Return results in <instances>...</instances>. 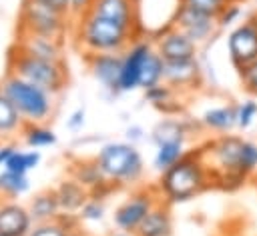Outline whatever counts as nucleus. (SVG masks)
I'll list each match as a JSON object with an SVG mask.
<instances>
[{"instance_id":"f257e3e1","label":"nucleus","mask_w":257,"mask_h":236,"mask_svg":"<svg viewBox=\"0 0 257 236\" xmlns=\"http://www.w3.org/2000/svg\"><path fill=\"white\" fill-rule=\"evenodd\" d=\"M201 158L211 174L213 186L235 190L257 172V142L237 136L219 134L199 148Z\"/></svg>"},{"instance_id":"f03ea898","label":"nucleus","mask_w":257,"mask_h":236,"mask_svg":"<svg viewBox=\"0 0 257 236\" xmlns=\"http://www.w3.org/2000/svg\"><path fill=\"white\" fill-rule=\"evenodd\" d=\"M211 186H213L211 174L201 158V152L195 150V152H187L177 164L161 172L155 188L163 202L179 204L199 196Z\"/></svg>"},{"instance_id":"7ed1b4c3","label":"nucleus","mask_w":257,"mask_h":236,"mask_svg":"<svg viewBox=\"0 0 257 236\" xmlns=\"http://www.w3.org/2000/svg\"><path fill=\"white\" fill-rule=\"evenodd\" d=\"M141 34L137 30L124 28L112 20L84 12L76 18L74 38L78 48L88 54H122Z\"/></svg>"},{"instance_id":"20e7f679","label":"nucleus","mask_w":257,"mask_h":236,"mask_svg":"<svg viewBox=\"0 0 257 236\" xmlns=\"http://www.w3.org/2000/svg\"><path fill=\"white\" fill-rule=\"evenodd\" d=\"M0 90L14 104L26 124H44V120H48V116L52 114L54 94L16 74H8L2 80Z\"/></svg>"},{"instance_id":"39448f33","label":"nucleus","mask_w":257,"mask_h":236,"mask_svg":"<svg viewBox=\"0 0 257 236\" xmlns=\"http://www.w3.org/2000/svg\"><path fill=\"white\" fill-rule=\"evenodd\" d=\"M104 178L118 184H135L145 174V162L139 148L131 142H106L94 156Z\"/></svg>"},{"instance_id":"423d86ee","label":"nucleus","mask_w":257,"mask_h":236,"mask_svg":"<svg viewBox=\"0 0 257 236\" xmlns=\"http://www.w3.org/2000/svg\"><path fill=\"white\" fill-rule=\"evenodd\" d=\"M10 74H16L44 90H48L50 94H56L64 88L66 82V72L62 62H52V60H44V58H36L30 56L18 48H14L10 52Z\"/></svg>"},{"instance_id":"0eeeda50","label":"nucleus","mask_w":257,"mask_h":236,"mask_svg":"<svg viewBox=\"0 0 257 236\" xmlns=\"http://www.w3.org/2000/svg\"><path fill=\"white\" fill-rule=\"evenodd\" d=\"M68 16L70 14L54 10L48 4H42L36 0H24L22 10H20V32L40 34V36H50V38L60 40L66 28Z\"/></svg>"},{"instance_id":"6e6552de","label":"nucleus","mask_w":257,"mask_h":236,"mask_svg":"<svg viewBox=\"0 0 257 236\" xmlns=\"http://www.w3.org/2000/svg\"><path fill=\"white\" fill-rule=\"evenodd\" d=\"M161 202V196L155 186L149 188H139L133 190L114 210L112 214V224L116 230L124 232H137L141 222L149 216V212Z\"/></svg>"},{"instance_id":"1a4fd4ad","label":"nucleus","mask_w":257,"mask_h":236,"mask_svg":"<svg viewBox=\"0 0 257 236\" xmlns=\"http://www.w3.org/2000/svg\"><path fill=\"white\" fill-rule=\"evenodd\" d=\"M227 54L235 70L257 60V12L233 26L227 34Z\"/></svg>"},{"instance_id":"9d476101","label":"nucleus","mask_w":257,"mask_h":236,"mask_svg":"<svg viewBox=\"0 0 257 236\" xmlns=\"http://www.w3.org/2000/svg\"><path fill=\"white\" fill-rule=\"evenodd\" d=\"M171 26L179 28L181 32H185L195 44L209 42L215 36V32L219 30V24H217V18L215 16L205 14V12H199V10L189 8V6H183V4H179L175 8Z\"/></svg>"},{"instance_id":"9b49d317","label":"nucleus","mask_w":257,"mask_h":236,"mask_svg":"<svg viewBox=\"0 0 257 236\" xmlns=\"http://www.w3.org/2000/svg\"><path fill=\"white\" fill-rule=\"evenodd\" d=\"M153 44L165 62L193 60L199 54V44H195L185 32L175 26H165Z\"/></svg>"},{"instance_id":"f8f14e48","label":"nucleus","mask_w":257,"mask_h":236,"mask_svg":"<svg viewBox=\"0 0 257 236\" xmlns=\"http://www.w3.org/2000/svg\"><path fill=\"white\" fill-rule=\"evenodd\" d=\"M155 50V44L143 36H139L124 52H122V70L118 80V92H131L139 88V78L145 60Z\"/></svg>"},{"instance_id":"ddd939ff","label":"nucleus","mask_w":257,"mask_h":236,"mask_svg":"<svg viewBox=\"0 0 257 236\" xmlns=\"http://www.w3.org/2000/svg\"><path fill=\"white\" fill-rule=\"evenodd\" d=\"M90 14L112 20L124 28L137 30L141 34L139 28V0H92Z\"/></svg>"},{"instance_id":"4468645a","label":"nucleus","mask_w":257,"mask_h":236,"mask_svg":"<svg viewBox=\"0 0 257 236\" xmlns=\"http://www.w3.org/2000/svg\"><path fill=\"white\" fill-rule=\"evenodd\" d=\"M203 80V68L197 58L193 60H179V62H165V84L173 90H195Z\"/></svg>"},{"instance_id":"2eb2a0df","label":"nucleus","mask_w":257,"mask_h":236,"mask_svg":"<svg viewBox=\"0 0 257 236\" xmlns=\"http://www.w3.org/2000/svg\"><path fill=\"white\" fill-rule=\"evenodd\" d=\"M92 76L110 92H118L122 54H88L84 56Z\"/></svg>"},{"instance_id":"dca6fc26","label":"nucleus","mask_w":257,"mask_h":236,"mask_svg":"<svg viewBox=\"0 0 257 236\" xmlns=\"http://www.w3.org/2000/svg\"><path fill=\"white\" fill-rule=\"evenodd\" d=\"M32 216L26 206L18 202H0V234L28 236L32 230Z\"/></svg>"},{"instance_id":"f3484780","label":"nucleus","mask_w":257,"mask_h":236,"mask_svg":"<svg viewBox=\"0 0 257 236\" xmlns=\"http://www.w3.org/2000/svg\"><path fill=\"white\" fill-rule=\"evenodd\" d=\"M14 48H18V50H22V52H26L30 56H36V58H44V60H52V62H62L60 40L58 38L20 32V38L16 40Z\"/></svg>"},{"instance_id":"a211bd4d","label":"nucleus","mask_w":257,"mask_h":236,"mask_svg":"<svg viewBox=\"0 0 257 236\" xmlns=\"http://www.w3.org/2000/svg\"><path fill=\"white\" fill-rule=\"evenodd\" d=\"M201 126L215 134H229L237 128V104H221L201 114Z\"/></svg>"},{"instance_id":"6ab92c4d","label":"nucleus","mask_w":257,"mask_h":236,"mask_svg":"<svg viewBox=\"0 0 257 236\" xmlns=\"http://www.w3.org/2000/svg\"><path fill=\"white\" fill-rule=\"evenodd\" d=\"M137 236H171L173 234V216L167 202H159L149 216L141 222V226L135 232Z\"/></svg>"},{"instance_id":"aec40b11","label":"nucleus","mask_w":257,"mask_h":236,"mask_svg":"<svg viewBox=\"0 0 257 236\" xmlns=\"http://www.w3.org/2000/svg\"><path fill=\"white\" fill-rule=\"evenodd\" d=\"M56 198H58V204H60V212H66V214H78V210L84 206V202L90 198V192L88 188H84L78 180L74 178H68V180H62L56 188Z\"/></svg>"},{"instance_id":"412c9836","label":"nucleus","mask_w":257,"mask_h":236,"mask_svg":"<svg viewBox=\"0 0 257 236\" xmlns=\"http://www.w3.org/2000/svg\"><path fill=\"white\" fill-rule=\"evenodd\" d=\"M32 220L34 222H52L60 216V204H58V198H56V190H44V192H38L30 204L26 206Z\"/></svg>"},{"instance_id":"4be33fe9","label":"nucleus","mask_w":257,"mask_h":236,"mask_svg":"<svg viewBox=\"0 0 257 236\" xmlns=\"http://www.w3.org/2000/svg\"><path fill=\"white\" fill-rule=\"evenodd\" d=\"M187 140H181V138H173V140H163L157 146L155 150V158H153V168L161 174L165 170H169L173 164H177L189 150L185 146Z\"/></svg>"},{"instance_id":"5701e85b","label":"nucleus","mask_w":257,"mask_h":236,"mask_svg":"<svg viewBox=\"0 0 257 236\" xmlns=\"http://www.w3.org/2000/svg\"><path fill=\"white\" fill-rule=\"evenodd\" d=\"M24 118L20 116V112L14 108V104L6 98V94L0 90V140L14 136L16 132H20L24 128Z\"/></svg>"},{"instance_id":"b1692460","label":"nucleus","mask_w":257,"mask_h":236,"mask_svg":"<svg viewBox=\"0 0 257 236\" xmlns=\"http://www.w3.org/2000/svg\"><path fill=\"white\" fill-rule=\"evenodd\" d=\"M163 80H165V60L161 58V54L157 50H153L151 56L143 64L141 78H139V88L149 90V88L161 84Z\"/></svg>"},{"instance_id":"393cba45","label":"nucleus","mask_w":257,"mask_h":236,"mask_svg":"<svg viewBox=\"0 0 257 236\" xmlns=\"http://www.w3.org/2000/svg\"><path fill=\"white\" fill-rule=\"evenodd\" d=\"M72 178L78 180L84 188H88V192L94 190L96 186H100V184L106 180L94 158H92V160H84V162L74 164V166H72Z\"/></svg>"},{"instance_id":"a878e982","label":"nucleus","mask_w":257,"mask_h":236,"mask_svg":"<svg viewBox=\"0 0 257 236\" xmlns=\"http://www.w3.org/2000/svg\"><path fill=\"white\" fill-rule=\"evenodd\" d=\"M22 136L28 148L36 150V148H46V146H54L56 144V134L52 128H46L44 124H24L22 128Z\"/></svg>"},{"instance_id":"bb28decb","label":"nucleus","mask_w":257,"mask_h":236,"mask_svg":"<svg viewBox=\"0 0 257 236\" xmlns=\"http://www.w3.org/2000/svg\"><path fill=\"white\" fill-rule=\"evenodd\" d=\"M40 164V152L38 150H18L10 156V160L6 162L4 170L8 172H16V174H28L30 170H34Z\"/></svg>"},{"instance_id":"cd10ccee","label":"nucleus","mask_w":257,"mask_h":236,"mask_svg":"<svg viewBox=\"0 0 257 236\" xmlns=\"http://www.w3.org/2000/svg\"><path fill=\"white\" fill-rule=\"evenodd\" d=\"M28 188H30V182H28L26 174H16V172H8V170L0 172V194L14 198V196L24 194Z\"/></svg>"},{"instance_id":"c85d7f7f","label":"nucleus","mask_w":257,"mask_h":236,"mask_svg":"<svg viewBox=\"0 0 257 236\" xmlns=\"http://www.w3.org/2000/svg\"><path fill=\"white\" fill-rule=\"evenodd\" d=\"M257 120V102L253 98H247L237 104V128L239 130H249L253 122Z\"/></svg>"},{"instance_id":"c756f323","label":"nucleus","mask_w":257,"mask_h":236,"mask_svg":"<svg viewBox=\"0 0 257 236\" xmlns=\"http://www.w3.org/2000/svg\"><path fill=\"white\" fill-rule=\"evenodd\" d=\"M241 16H243V6L241 2H227L223 6V10L217 14V24L219 28H227V26H237L241 22Z\"/></svg>"},{"instance_id":"7c9ffc66","label":"nucleus","mask_w":257,"mask_h":236,"mask_svg":"<svg viewBox=\"0 0 257 236\" xmlns=\"http://www.w3.org/2000/svg\"><path fill=\"white\" fill-rule=\"evenodd\" d=\"M175 94H177V90H173V88H171L169 84H165V82H161V84H157V86L145 90V98H147L155 108H159V106L171 102V100L175 98Z\"/></svg>"},{"instance_id":"2f4dec72","label":"nucleus","mask_w":257,"mask_h":236,"mask_svg":"<svg viewBox=\"0 0 257 236\" xmlns=\"http://www.w3.org/2000/svg\"><path fill=\"white\" fill-rule=\"evenodd\" d=\"M104 212H106L104 202L90 196V198L84 202V206L78 210V218L84 220V222H98V220L104 218Z\"/></svg>"},{"instance_id":"473e14b6","label":"nucleus","mask_w":257,"mask_h":236,"mask_svg":"<svg viewBox=\"0 0 257 236\" xmlns=\"http://www.w3.org/2000/svg\"><path fill=\"white\" fill-rule=\"evenodd\" d=\"M239 74V82H241V88L251 94V96H257V60H253L251 64L243 66L241 70H237Z\"/></svg>"},{"instance_id":"72a5a7b5","label":"nucleus","mask_w":257,"mask_h":236,"mask_svg":"<svg viewBox=\"0 0 257 236\" xmlns=\"http://www.w3.org/2000/svg\"><path fill=\"white\" fill-rule=\"evenodd\" d=\"M179 4L183 6H189V8H195L199 12H205V14H211L217 18V14L223 10L225 2L223 0H179Z\"/></svg>"},{"instance_id":"f704fd0d","label":"nucleus","mask_w":257,"mask_h":236,"mask_svg":"<svg viewBox=\"0 0 257 236\" xmlns=\"http://www.w3.org/2000/svg\"><path fill=\"white\" fill-rule=\"evenodd\" d=\"M28 236H68V230H64L56 220L52 222H40L36 224Z\"/></svg>"},{"instance_id":"c9c22d12","label":"nucleus","mask_w":257,"mask_h":236,"mask_svg":"<svg viewBox=\"0 0 257 236\" xmlns=\"http://www.w3.org/2000/svg\"><path fill=\"white\" fill-rule=\"evenodd\" d=\"M84 116H86L84 108H76V110H74V112L68 116L66 126H68L70 130H80V128L84 126Z\"/></svg>"},{"instance_id":"e433bc0d","label":"nucleus","mask_w":257,"mask_h":236,"mask_svg":"<svg viewBox=\"0 0 257 236\" xmlns=\"http://www.w3.org/2000/svg\"><path fill=\"white\" fill-rule=\"evenodd\" d=\"M92 0H70V16L72 18H78L82 16L84 12H88Z\"/></svg>"},{"instance_id":"4c0bfd02","label":"nucleus","mask_w":257,"mask_h":236,"mask_svg":"<svg viewBox=\"0 0 257 236\" xmlns=\"http://www.w3.org/2000/svg\"><path fill=\"white\" fill-rule=\"evenodd\" d=\"M143 138H145V130H143L139 124H133V126L126 128V142H131V144L137 146Z\"/></svg>"},{"instance_id":"58836bf2","label":"nucleus","mask_w":257,"mask_h":236,"mask_svg":"<svg viewBox=\"0 0 257 236\" xmlns=\"http://www.w3.org/2000/svg\"><path fill=\"white\" fill-rule=\"evenodd\" d=\"M36 2L48 4V6H52L54 10H60V12H64V14H70V0H36Z\"/></svg>"},{"instance_id":"ea45409f","label":"nucleus","mask_w":257,"mask_h":236,"mask_svg":"<svg viewBox=\"0 0 257 236\" xmlns=\"http://www.w3.org/2000/svg\"><path fill=\"white\" fill-rule=\"evenodd\" d=\"M16 152V146L14 144H0V166L4 168L6 162L10 160V156Z\"/></svg>"},{"instance_id":"a19ab883","label":"nucleus","mask_w":257,"mask_h":236,"mask_svg":"<svg viewBox=\"0 0 257 236\" xmlns=\"http://www.w3.org/2000/svg\"><path fill=\"white\" fill-rule=\"evenodd\" d=\"M106 236H137V234L135 232H124V230H114V232H110Z\"/></svg>"},{"instance_id":"79ce46f5","label":"nucleus","mask_w":257,"mask_h":236,"mask_svg":"<svg viewBox=\"0 0 257 236\" xmlns=\"http://www.w3.org/2000/svg\"><path fill=\"white\" fill-rule=\"evenodd\" d=\"M223 2L227 4V2H243V0H223Z\"/></svg>"},{"instance_id":"37998d69","label":"nucleus","mask_w":257,"mask_h":236,"mask_svg":"<svg viewBox=\"0 0 257 236\" xmlns=\"http://www.w3.org/2000/svg\"><path fill=\"white\" fill-rule=\"evenodd\" d=\"M0 236H4V234H0Z\"/></svg>"}]
</instances>
